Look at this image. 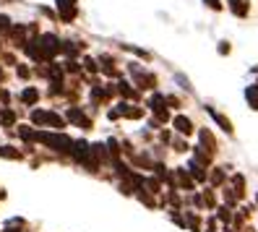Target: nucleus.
<instances>
[{
    "instance_id": "1",
    "label": "nucleus",
    "mask_w": 258,
    "mask_h": 232,
    "mask_svg": "<svg viewBox=\"0 0 258 232\" xmlns=\"http://www.w3.org/2000/svg\"><path fill=\"white\" fill-rule=\"evenodd\" d=\"M34 141L50 146L52 151H60V154H71L73 151V144H76V141H71L66 133H47V131H37Z\"/></svg>"
},
{
    "instance_id": "2",
    "label": "nucleus",
    "mask_w": 258,
    "mask_h": 232,
    "mask_svg": "<svg viewBox=\"0 0 258 232\" xmlns=\"http://www.w3.org/2000/svg\"><path fill=\"white\" fill-rule=\"evenodd\" d=\"M73 157H76V162H81L86 169H92V172H94V169L99 167V162L94 159V154H92V146H89L86 141H76L73 144Z\"/></svg>"
},
{
    "instance_id": "3",
    "label": "nucleus",
    "mask_w": 258,
    "mask_h": 232,
    "mask_svg": "<svg viewBox=\"0 0 258 232\" xmlns=\"http://www.w3.org/2000/svg\"><path fill=\"white\" fill-rule=\"evenodd\" d=\"M32 123L34 126H52V128H66V120L55 115V112H47V110H34L32 112Z\"/></svg>"
},
{
    "instance_id": "4",
    "label": "nucleus",
    "mask_w": 258,
    "mask_h": 232,
    "mask_svg": "<svg viewBox=\"0 0 258 232\" xmlns=\"http://www.w3.org/2000/svg\"><path fill=\"white\" fill-rule=\"evenodd\" d=\"M39 44H42L44 63H47V60H52L57 52H63V42H60L55 34H42V37H39Z\"/></svg>"
},
{
    "instance_id": "5",
    "label": "nucleus",
    "mask_w": 258,
    "mask_h": 232,
    "mask_svg": "<svg viewBox=\"0 0 258 232\" xmlns=\"http://www.w3.org/2000/svg\"><path fill=\"white\" fill-rule=\"evenodd\" d=\"M57 16H60V21H66V24H71L73 19H76V13H79V8H76V0H57Z\"/></svg>"
},
{
    "instance_id": "6",
    "label": "nucleus",
    "mask_w": 258,
    "mask_h": 232,
    "mask_svg": "<svg viewBox=\"0 0 258 232\" xmlns=\"http://www.w3.org/2000/svg\"><path fill=\"white\" fill-rule=\"evenodd\" d=\"M128 71H131V76L136 79V84H139L141 89H154V84H157V79H154V76L144 73V71H141L139 66H136V63H131V66H128Z\"/></svg>"
},
{
    "instance_id": "7",
    "label": "nucleus",
    "mask_w": 258,
    "mask_h": 232,
    "mask_svg": "<svg viewBox=\"0 0 258 232\" xmlns=\"http://www.w3.org/2000/svg\"><path fill=\"white\" fill-rule=\"evenodd\" d=\"M68 120H71V123H76V126L84 128V131L92 128V120H89V118L79 110V107H71V110H68Z\"/></svg>"
},
{
    "instance_id": "8",
    "label": "nucleus",
    "mask_w": 258,
    "mask_h": 232,
    "mask_svg": "<svg viewBox=\"0 0 258 232\" xmlns=\"http://www.w3.org/2000/svg\"><path fill=\"white\" fill-rule=\"evenodd\" d=\"M175 131H177L180 136H190V133H193V123H190L188 118H183V115H177V118H175Z\"/></svg>"
},
{
    "instance_id": "9",
    "label": "nucleus",
    "mask_w": 258,
    "mask_h": 232,
    "mask_svg": "<svg viewBox=\"0 0 258 232\" xmlns=\"http://www.w3.org/2000/svg\"><path fill=\"white\" fill-rule=\"evenodd\" d=\"M26 32H29V29L26 26H13L11 29V34H13V42H16V47H26Z\"/></svg>"
},
{
    "instance_id": "10",
    "label": "nucleus",
    "mask_w": 258,
    "mask_h": 232,
    "mask_svg": "<svg viewBox=\"0 0 258 232\" xmlns=\"http://www.w3.org/2000/svg\"><path fill=\"white\" fill-rule=\"evenodd\" d=\"M230 8H232L235 16H248V11H250L248 0H230Z\"/></svg>"
},
{
    "instance_id": "11",
    "label": "nucleus",
    "mask_w": 258,
    "mask_h": 232,
    "mask_svg": "<svg viewBox=\"0 0 258 232\" xmlns=\"http://www.w3.org/2000/svg\"><path fill=\"white\" fill-rule=\"evenodd\" d=\"M209 115H211V118H214V120L219 123V128H222L224 133H232V123H230V120H227L224 115H219L217 110H209Z\"/></svg>"
},
{
    "instance_id": "12",
    "label": "nucleus",
    "mask_w": 258,
    "mask_h": 232,
    "mask_svg": "<svg viewBox=\"0 0 258 232\" xmlns=\"http://www.w3.org/2000/svg\"><path fill=\"white\" fill-rule=\"evenodd\" d=\"M175 180H180V185H183L185 191H193V180L188 178V172H185L183 167H180V169H175Z\"/></svg>"
},
{
    "instance_id": "13",
    "label": "nucleus",
    "mask_w": 258,
    "mask_h": 232,
    "mask_svg": "<svg viewBox=\"0 0 258 232\" xmlns=\"http://www.w3.org/2000/svg\"><path fill=\"white\" fill-rule=\"evenodd\" d=\"M190 175H193L196 180H201V183L206 180V172H204V164H201L199 159H193V162H190Z\"/></svg>"
},
{
    "instance_id": "14",
    "label": "nucleus",
    "mask_w": 258,
    "mask_h": 232,
    "mask_svg": "<svg viewBox=\"0 0 258 232\" xmlns=\"http://www.w3.org/2000/svg\"><path fill=\"white\" fill-rule=\"evenodd\" d=\"M21 99H24V104H34V102L39 99V91H37L34 86H29V89H24V94H21Z\"/></svg>"
},
{
    "instance_id": "15",
    "label": "nucleus",
    "mask_w": 258,
    "mask_h": 232,
    "mask_svg": "<svg viewBox=\"0 0 258 232\" xmlns=\"http://www.w3.org/2000/svg\"><path fill=\"white\" fill-rule=\"evenodd\" d=\"M245 99H248V104L253 107V110H258V86H248L245 89Z\"/></svg>"
},
{
    "instance_id": "16",
    "label": "nucleus",
    "mask_w": 258,
    "mask_h": 232,
    "mask_svg": "<svg viewBox=\"0 0 258 232\" xmlns=\"http://www.w3.org/2000/svg\"><path fill=\"white\" fill-rule=\"evenodd\" d=\"M0 157L3 159H21V151L13 146H0Z\"/></svg>"
},
{
    "instance_id": "17",
    "label": "nucleus",
    "mask_w": 258,
    "mask_h": 232,
    "mask_svg": "<svg viewBox=\"0 0 258 232\" xmlns=\"http://www.w3.org/2000/svg\"><path fill=\"white\" fill-rule=\"evenodd\" d=\"M199 138H201V144H204V149H206L209 154L217 149V146H214V141H211V133H209V131H199Z\"/></svg>"
},
{
    "instance_id": "18",
    "label": "nucleus",
    "mask_w": 258,
    "mask_h": 232,
    "mask_svg": "<svg viewBox=\"0 0 258 232\" xmlns=\"http://www.w3.org/2000/svg\"><path fill=\"white\" fill-rule=\"evenodd\" d=\"M104 149H107V146H102V144H94V146H92V154H94L97 162H104V159H107V151H104Z\"/></svg>"
},
{
    "instance_id": "19",
    "label": "nucleus",
    "mask_w": 258,
    "mask_h": 232,
    "mask_svg": "<svg viewBox=\"0 0 258 232\" xmlns=\"http://www.w3.org/2000/svg\"><path fill=\"white\" fill-rule=\"evenodd\" d=\"M0 123H3V126H13V123H16V112H13V110H3V112H0Z\"/></svg>"
},
{
    "instance_id": "20",
    "label": "nucleus",
    "mask_w": 258,
    "mask_h": 232,
    "mask_svg": "<svg viewBox=\"0 0 258 232\" xmlns=\"http://www.w3.org/2000/svg\"><path fill=\"white\" fill-rule=\"evenodd\" d=\"M19 136L24 138V141H34V138H37V133L29 128V126H19Z\"/></svg>"
},
{
    "instance_id": "21",
    "label": "nucleus",
    "mask_w": 258,
    "mask_h": 232,
    "mask_svg": "<svg viewBox=\"0 0 258 232\" xmlns=\"http://www.w3.org/2000/svg\"><path fill=\"white\" fill-rule=\"evenodd\" d=\"M117 91H120V94H123L125 99H131V97H136V94H133V89H131V86H128L125 81H120V84H117Z\"/></svg>"
},
{
    "instance_id": "22",
    "label": "nucleus",
    "mask_w": 258,
    "mask_h": 232,
    "mask_svg": "<svg viewBox=\"0 0 258 232\" xmlns=\"http://www.w3.org/2000/svg\"><path fill=\"white\" fill-rule=\"evenodd\" d=\"M232 183H235V188H237V196H242V188H245V178H242V175H235Z\"/></svg>"
},
{
    "instance_id": "23",
    "label": "nucleus",
    "mask_w": 258,
    "mask_h": 232,
    "mask_svg": "<svg viewBox=\"0 0 258 232\" xmlns=\"http://www.w3.org/2000/svg\"><path fill=\"white\" fill-rule=\"evenodd\" d=\"M211 183H214V185L224 183V172H222V169H214V172H211Z\"/></svg>"
},
{
    "instance_id": "24",
    "label": "nucleus",
    "mask_w": 258,
    "mask_h": 232,
    "mask_svg": "<svg viewBox=\"0 0 258 232\" xmlns=\"http://www.w3.org/2000/svg\"><path fill=\"white\" fill-rule=\"evenodd\" d=\"M84 66H86V71H92V73L99 71V68H97V60H92V57H86V60H84Z\"/></svg>"
},
{
    "instance_id": "25",
    "label": "nucleus",
    "mask_w": 258,
    "mask_h": 232,
    "mask_svg": "<svg viewBox=\"0 0 258 232\" xmlns=\"http://www.w3.org/2000/svg\"><path fill=\"white\" fill-rule=\"evenodd\" d=\"M157 112V120L164 123V120H170V112H167V107H162V110H154Z\"/></svg>"
},
{
    "instance_id": "26",
    "label": "nucleus",
    "mask_w": 258,
    "mask_h": 232,
    "mask_svg": "<svg viewBox=\"0 0 258 232\" xmlns=\"http://www.w3.org/2000/svg\"><path fill=\"white\" fill-rule=\"evenodd\" d=\"M204 206L214 209V196H211V191H206V193H204Z\"/></svg>"
},
{
    "instance_id": "27",
    "label": "nucleus",
    "mask_w": 258,
    "mask_h": 232,
    "mask_svg": "<svg viewBox=\"0 0 258 232\" xmlns=\"http://www.w3.org/2000/svg\"><path fill=\"white\" fill-rule=\"evenodd\" d=\"M66 71L76 73V71H79V63H76V60H68V63H66Z\"/></svg>"
},
{
    "instance_id": "28",
    "label": "nucleus",
    "mask_w": 258,
    "mask_h": 232,
    "mask_svg": "<svg viewBox=\"0 0 258 232\" xmlns=\"http://www.w3.org/2000/svg\"><path fill=\"white\" fill-rule=\"evenodd\" d=\"M219 219H224V222H230V209H219Z\"/></svg>"
},
{
    "instance_id": "29",
    "label": "nucleus",
    "mask_w": 258,
    "mask_h": 232,
    "mask_svg": "<svg viewBox=\"0 0 258 232\" xmlns=\"http://www.w3.org/2000/svg\"><path fill=\"white\" fill-rule=\"evenodd\" d=\"M204 3H206L209 8H214V11H219V8H222V3H219V0H204Z\"/></svg>"
},
{
    "instance_id": "30",
    "label": "nucleus",
    "mask_w": 258,
    "mask_h": 232,
    "mask_svg": "<svg viewBox=\"0 0 258 232\" xmlns=\"http://www.w3.org/2000/svg\"><path fill=\"white\" fill-rule=\"evenodd\" d=\"M167 107H180V99H175V97H167Z\"/></svg>"
},
{
    "instance_id": "31",
    "label": "nucleus",
    "mask_w": 258,
    "mask_h": 232,
    "mask_svg": "<svg viewBox=\"0 0 258 232\" xmlns=\"http://www.w3.org/2000/svg\"><path fill=\"white\" fill-rule=\"evenodd\" d=\"M19 76H21V79H29V68L26 66H19Z\"/></svg>"
},
{
    "instance_id": "32",
    "label": "nucleus",
    "mask_w": 258,
    "mask_h": 232,
    "mask_svg": "<svg viewBox=\"0 0 258 232\" xmlns=\"http://www.w3.org/2000/svg\"><path fill=\"white\" fill-rule=\"evenodd\" d=\"M185 149H188V146H185L183 141H175V151H185Z\"/></svg>"
},
{
    "instance_id": "33",
    "label": "nucleus",
    "mask_w": 258,
    "mask_h": 232,
    "mask_svg": "<svg viewBox=\"0 0 258 232\" xmlns=\"http://www.w3.org/2000/svg\"><path fill=\"white\" fill-rule=\"evenodd\" d=\"M8 99H11V97H8V91H6V89H0V102H8Z\"/></svg>"
},
{
    "instance_id": "34",
    "label": "nucleus",
    "mask_w": 258,
    "mask_h": 232,
    "mask_svg": "<svg viewBox=\"0 0 258 232\" xmlns=\"http://www.w3.org/2000/svg\"><path fill=\"white\" fill-rule=\"evenodd\" d=\"M219 52H222V55H227V52H230V44H227V42H222V47H219Z\"/></svg>"
}]
</instances>
